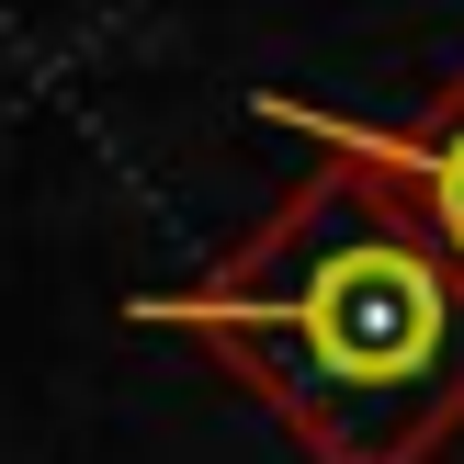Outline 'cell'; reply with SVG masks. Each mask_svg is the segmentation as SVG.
Returning a JSON list of instances; mask_svg holds the SVG:
<instances>
[{
    "instance_id": "cell-1",
    "label": "cell",
    "mask_w": 464,
    "mask_h": 464,
    "mask_svg": "<svg viewBox=\"0 0 464 464\" xmlns=\"http://www.w3.org/2000/svg\"><path fill=\"white\" fill-rule=\"evenodd\" d=\"M125 317L204 340L317 464H430L464 430V261L374 159L317 148L204 284Z\"/></svg>"
},
{
    "instance_id": "cell-2",
    "label": "cell",
    "mask_w": 464,
    "mask_h": 464,
    "mask_svg": "<svg viewBox=\"0 0 464 464\" xmlns=\"http://www.w3.org/2000/svg\"><path fill=\"white\" fill-rule=\"evenodd\" d=\"M249 125H295L306 148L374 159V170H385V181H397V193L430 216V238H442L453 261H464V68L442 80V102H430L420 125H352V113L295 102V91H261V102H249Z\"/></svg>"
}]
</instances>
